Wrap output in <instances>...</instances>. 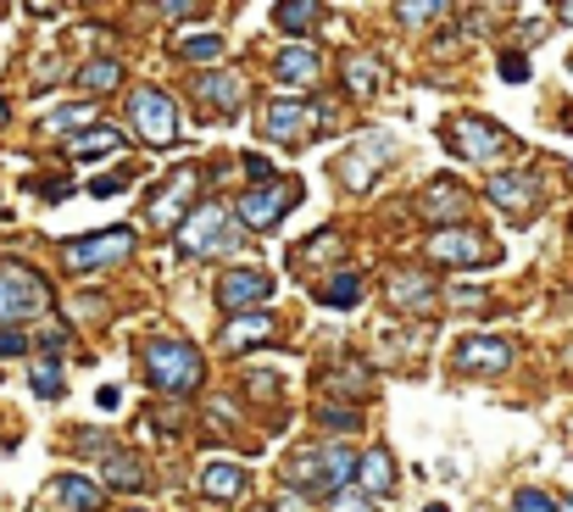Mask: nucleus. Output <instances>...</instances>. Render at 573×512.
<instances>
[{
    "instance_id": "obj_10",
    "label": "nucleus",
    "mask_w": 573,
    "mask_h": 512,
    "mask_svg": "<svg viewBox=\"0 0 573 512\" xmlns=\"http://www.w3.org/2000/svg\"><path fill=\"white\" fill-rule=\"evenodd\" d=\"M423 251H429V262H445V268H462V262H495V251L484 245V234L468 229V223H456V229H434Z\"/></svg>"
},
{
    "instance_id": "obj_4",
    "label": "nucleus",
    "mask_w": 573,
    "mask_h": 512,
    "mask_svg": "<svg viewBox=\"0 0 573 512\" xmlns=\"http://www.w3.org/2000/svg\"><path fill=\"white\" fill-rule=\"evenodd\" d=\"M46 279L23 262H0V323H23V318H40L46 312Z\"/></svg>"
},
{
    "instance_id": "obj_33",
    "label": "nucleus",
    "mask_w": 573,
    "mask_h": 512,
    "mask_svg": "<svg viewBox=\"0 0 573 512\" xmlns=\"http://www.w3.org/2000/svg\"><path fill=\"white\" fill-rule=\"evenodd\" d=\"M84 123H90V107H62L46 129H51V134H68V129H84Z\"/></svg>"
},
{
    "instance_id": "obj_16",
    "label": "nucleus",
    "mask_w": 573,
    "mask_h": 512,
    "mask_svg": "<svg viewBox=\"0 0 573 512\" xmlns=\"http://www.w3.org/2000/svg\"><path fill=\"white\" fill-rule=\"evenodd\" d=\"M323 73V57L301 40V46H290V51H279V62H273V79L284 84V90H306L312 79Z\"/></svg>"
},
{
    "instance_id": "obj_18",
    "label": "nucleus",
    "mask_w": 573,
    "mask_h": 512,
    "mask_svg": "<svg viewBox=\"0 0 573 512\" xmlns=\"http://www.w3.org/2000/svg\"><path fill=\"white\" fill-rule=\"evenodd\" d=\"M468 207H473V201H468V190H462L456 179H434V184L423 190V218H434V223H456Z\"/></svg>"
},
{
    "instance_id": "obj_24",
    "label": "nucleus",
    "mask_w": 573,
    "mask_h": 512,
    "mask_svg": "<svg viewBox=\"0 0 573 512\" xmlns=\"http://www.w3.org/2000/svg\"><path fill=\"white\" fill-rule=\"evenodd\" d=\"M57 495H62L73 512H101V490H96L84 473H62V479H57Z\"/></svg>"
},
{
    "instance_id": "obj_17",
    "label": "nucleus",
    "mask_w": 573,
    "mask_h": 512,
    "mask_svg": "<svg viewBox=\"0 0 573 512\" xmlns=\"http://www.w3.org/2000/svg\"><path fill=\"white\" fill-rule=\"evenodd\" d=\"M351 479L362 484L368 501H373V495H390V490H395V456H390L384 445H373V451L356 456V473H351Z\"/></svg>"
},
{
    "instance_id": "obj_3",
    "label": "nucleus",
    "mask_w": 573,
    "mask_h": 512,
    "mask_svg": "<svg viewBox=\"0 0 573 512\" xmlns=\"http://www.w3.org/2000/svg\"><path fill=\"white\" fill-rule=\"evenodd\" d=\"M179 251L184 257H212V251H234V223H229V207L218 201H195V212L173 229Z\"/></svg>"
},
{
    "instance_id": "obj_21",
    "label": "nucleus",
    "mask_w": 573,
    "mask_h": 512,
    "mask_svg": "<svg viewBox=\"0 0 573 512\" xmlns=\"http://www.w3.org/2000/svg\"><path fill=\"white\" fill-rule=\"evenodd\" d=\"M201 490L212 501H234L245 490V468L240 462H201Z\"/></svg>"
},
{
    "instance_id": "obj_8",
    "label": "nucleus",
    "mask_w": 573,
    "mask_h": 512,
    "mask_svg": "<svg viewBox=\"0 0 573 512\" xmlns=\"http://www.w3.org/2000/svg\"><path fill=\"white\" fill-rule=\"evenodd\" d=\"M195 190H201V173H195V168H173V179L151 195V223H157L162 234H173V229L195 212Z\"/></svg>"
},
{
    "instance_id": "obj_25",
    "label": "nucleus",
    "mask_w": 573,
    "mask_h": 512,
    "mask_svg": "<svg viewBox=\"0 0 573 512\" xmlns=\"http://www.w3.org/2000/svg\"><path fill=\"white\" fill-rule=\"evenodd\" d=\"M318 18H323V7H312V0H284V7H273V23L284 34H306Z\"/></svg>"
},
{
    "instance_id": "obj_9",
    "label": "nucleus",
    "mask_w": 573,
    "mask_h": 512,
    "mask_svg": "<svg viewBox=\"0 0 573 512\" xmlns=\"http://www.w3.org/2000/svg\"><path fill=\"white\" fill-rule=\"evenodd\" d=\"M295 201H301V184H295V179L257 184V190H245V201H240V223H245V229H279V218H284Z\"/></svg>"
},
{
    "instance_id": "obj_36",
    "label": "nucleus",
    "mask_w": 573,
    "mask_h": 512,
    "mask_svg": "<svg viewBox=\"0 0 573 512\" xmlns=\"http://www.w3.org/2000/svg\"><path fill=\"white\" fill-rule=\"evenodd\" d=\"M129 184H134V168H118V173H101L90 190H96V195H112V190H129Z\"/></svg>"
},
{
    "instance_id": "obj_37",
    "label": "nucleus",
    "mask_w": 573,
    "mask_h": 512,
    "mask_svg": "<svg viewBox=\"0 0 573 512\" xmlns=\"http://www.w3.org/2000/svg\"><path fill=\"white\" fill-rule=\"evenodd\" d=\"M329 512H373V501H368V495H356V490H340V495L329 501Z\"/></svg>"
},
{
    "instance_id": "obj_23",
    "label": "nucleus",
    "mask_w": 573,
    "mask_h": 512,
    "mask_svg": "<svg viewBox=\"0 0 573 512\" xmlns=\"http://www.w3.org/2000/svg\"><path fill=\"white\" fill-rule=\"evenodd\" d=\"M107 484L112 490H145V462L134 451H112L107 456Z\"/></svg>"
},
{
    "instance_id": "obj_1",
    "label": "nucleus",
    "mask_w": 573,
    "mask_h": 512,
    "mask_svg": "<svg viewBox=\"0 0 573 512\" xmlns=\"http://www.w3.org/2000/svg\"><path fill=\"white\" fill-rule=\"evenodd\" d=\"M351 473H356V451H345L340 440H329V445H301V451H290V462H284V479H290V495L295 490H345L351 484Z\"/></svg>"
},
{
    "instance_id": "obj_40",
    "label": "nucleus",
    "mask_w": 573,
    "mask_h": 512,
    "mask_svg": "<svg viewBox=\"0 0 573 512\" xmlns=\"http://www.w3.org/2000/svg\"><path fill=\"white\" fill-rule=\"evenodd\" d=\"M23 351H29V340L18 329H0V357H23Z\"/></svg>"
},
{
    "instance_id": "obj_22",
    "label": "nucleus",
    "mask_w": 573,
    "mask_h": 512,
    "mask_svg": "<svg viewBox=\"0 0 573 512\" xmlns=\"http://www.w3.org/2000/svg\"><path fill=\"white\" fill-rule=\"evenodd\" d=\"M268 334H273V318H268V312H240V318L223 329V345L240 351V345H257V340H268Z\"/></svg>"
},
{
    "instance_id": "obj_45",
    "label": "nucleus",
    "mask_w": 573,
    "mask_h": 512,
    "mask_svg": "<svg viewBox=\"0 0 573 512\" xmlns=\"http://www.w3.org/2000/svg\"><path fill=\"white\" fill-rule=\"evenodd\" d=\"M567 68H573V62H567Z\"/></svg>"
},
{
    "instance_id": "obj_2",
    "label": "nucleus",
    "mask_w": 573,
    "mask_h": 512,
    "mask_svg": "<svg viewBox=\"0 0 573 512\" xmlns=\"http://www.w3.org/2000/svg\"><path fill=\"white\" fill-rule=\"evenodd\" d=\"M145 368H151L157 390H168V395H190L207 379V357L190 340H173V334L145 340Z\"/></svg>"
},
{
    "instance_id": "obj_41",
    "label": "nucleus",
    "mask_w": 573,
    "mask_h": 512,
    "mask_svg": "<svg viewBox=\"0 0 573 512\" xmlns=\"http://www.w3.org/2000/svg\"><path fill=\"white\" fill-rule=\"evenodd\" d=\"M423 512H451V506H445V501H429V506H423Z\"/></svg>"
},
{
    "instance_id": "obj_5",
    "label": "nucleus",
    "mask_w": 573,
    "mask_h": 512,
    "mask_svg": "<svg viewBox=\"0 0 573 512\" xmlns=\"http://www.w3.org/2000/svg\"><path fill=\"white\" fill-rule=\"evenodd\" d=\"M445 145L462 157V162H506V151H512V134L506 129H495L490 118H456L451 129H445Z\"/></svg>"
},
{
    "instance_id": "obj_27",
    "label": "nucleus",
    "mask_w": 573,
    "mask_h": 512,
    "mask_svg": "<svg viewBox=\"0 0 573 512\" xmlns=\"http://www.w3.org/2000/svg\"><path fill=\"white\" fill-rule=\"evenodd\" d=\"M79 84H84V90H118V84H123V68L107 62V57H96V62H84Z\"/></svg>"
},
{
    "instance_id": "obj_12",
    "label": "nucleus",
    "mask_w": 573,
    "mask_h": 512,
    "mask_svg": "<svg viewBox=\"0 0 573 512\" xmlns=\"http://www.w3.org/2000/svg\"><path fill=\"white\" fill-rule=\"evenodd\" d=\"M268 290H273V279L262 268H234V273L218 279V307L223 312H251V307H262Z\"/></svg>"
},
{
    "instance_id": "obj_11",
    "label": "nucleus",
    "mask_w": 573,
    "mask_h": 512,
    "mask_svg": "<svg viewBox=\"0 0 573 512\" xmlns=\"http://www.w3.org/2000/svg\"><path fill=\"white\" fill-rule=\"evenodd\" d=\"M384 157H395V145H390L384 134H368L356 151H345V157L334 162V173H340V184H345V190H356V195H362V190L373 184V173L384 168Z\"/></svg>"
},
{
    "instance_id": "obj_14",
    "label": "nucleus",
    "mask_w": 573,
    "mask_h": 512,
    "mask_svg": "<svg viewBox=\"0 0 573 512\" xmlns=\"http://www.w3.org/2000/svg\"><path fill=\"white\" fill-rule=\"evenodd\" d=\"M456 368L462 373H501V368H512V345L495 334H468L456 345Z\"/></svg>"
},
{
    "instance_id": "obj_42",
    "label": "nucleus",
    "mask_w": 573,
    "mask_h": 512,
    "mask_svg": "<svg viewBox=\"0 0 573 512\" xmlns=\"http://www.w3.org/2000/svg\"><path fill=\"white\" fill-rule=\"evenodd\" d=\"M562 23H573V7H562Z\"/></svg>"
},
{
    "instance_id": "obj_19",
    "label": "nucleus",
    "mask_w": 573,
    "mask_h": 512,
    "mask_svg": "<svg viewBox=\"0 0 573 512\" xmlns=\"http://www.w3.org/2000/svg\"><path fill=\"white\" fill-rule=\"evenodd\" d=\"M390 301L406 307V312H423L434 301V279L418 273V268H401V273H390Z\"/></svg>"
},
{
    "instance_id": "obj_34",
    "label": "nucleus",
    "mask_w": 573,
    "mask_h": 512,
    "mask_svg": "<svg viewBox=\"0 0 573 512\" xmlns=\"http://www.w3.org/2000/svg\"><path fill=\"white\" fill-rule=\"evenodd\" d=\"M512 512H556V501L540 495V490H517V495H512Z\"/></svg>"
},
{
    "instance_id": "obj_13",
    "label": "nucleus",
    "mask_w": 573,
    "mask_h": 512,
    "mask_svg": "<svg viewBox=\"0 0 573 512\" xmlns=\"http://www.w3.org/2000/svg\"><path fill=\"white\" fill-rule=\"evenodd\" d=\"M490 201L506 212V218H529L534 201H540V179L523 168V173H495L490 179Z\"/></svg>"
},
{
    "instance_id": "obj_35",
    "label": "nucleus",
    "mask_w": 573,
    "mask_h": 512,
    "mask_svg": "<svg viewBox=\"0 0 573 512\" xmlns=\"http://www.w3.org/2000/svg\"><path fill=\"white\" fill-rule=\"evenodd\" d=\"M501 79H506V84H523V79H529V57H523V51H506V57H501Z\"/></svg>"
},
{
    "instance_id": "obj_28",
    "label": "nucleus",
    "mask_w": 573,
    "mask_h": 512,
    "mask_svg": "<svg viewBox=\"0 0 573 512\" xmlns=\"http://www.w3.org/2000/svg\"><path fill=\"white\" fill-rule=\"evenodd\" d=\"M356 295H362V279H356V273H334V279L323 284V307H356Z\"/></svg>"
},
{
    "instance_id": "obj_26",
    "label": "nucleus",
    "mask_w": 573,
    "mask_h": 512,
    "mask_svg": "<svg viewBox=\"0 0 573 512\" xmlns=\"http://www.w3.org/2000/svg\"><path fill=\"white\" fill-rule=\"evenodd\" d=\"M68 151H73V157H96V151H123V134H118V129H84V134H73V140H68Z\"/></svg>"
},
{
    "instance_id": "obj_6",
    "label": "nucleus",
    "mask_w": 573,
    "mask_h": 512,
    "mask_svg": "<svg viewBox=\"0 0 573 512\" xmlns=\"http://www.w3.org/2000/svg\"><path fill=\"white\" fill-rule=\"evenodd\" d=\"M129 118H134V129H140L151 145H173V140H179V107H173V96H162V90H151V84H140V90L129 96Z\"/></svg>"
},
{
    "instance_id": "obj_29",
    "label": "nucleus",
    "mask_w": 573,
    "mask_h": 512,
    "mask_svg": "<svg viewBox=\"0 0 573 512\" xmlns=\"http://www.w3.org/2000/svg\"><path fill=\"white\" fill-rule=\"evenodd\" d=\"M179 57L184 62H212V57H223V34H190V40H179Z\"/></svg>"
},
{
    "instance_id": "obj_39",
    "label": "nucleus",
    "mask_w": 573,
    "mask_h": 512,
    "mask_svg": "<svg viewBox=\"0 0 573 512\" xmlns=\"http://www.w3.org/2000/svg\"><path fill=\"white\" fill-rule=\"evenodd\" d=\"M445 7H401V23H440Z\"/></svg>"
},
{
    "instance_id": "obj_7",
    "label": "nucleus",
    "mask_w": 573,
    "mask_h": 512,
    "mask_svg": "<svg viewBox=\"0 0 573 512\" xmlns=\"http://www.w3.org/2000/svg\"><path fill=\"white\" fill-rule=\"evenodd\" d=\"M134 251V229H101V234H84V240H68L62 245V262L73 273H96L107 262H123Z\"/></svg>"
},
{
    "instance_id": "obj_31",
    "label": "nucleus",
    "mask_w": 573,
    "mask_h": 512,
    "mask_svg": "<svg viewBox=\"0 0 573 512\" xmlns=\"http://www.w3.org/2000/svg\"><path fill=\"white\" fill-rule=\"evenodd\" d=\"M34 390H40L46 401H57V395H62V368H57V362H40V368H34Z\"/></svg>"
},
{
    "instance_id": "obj_20",
    "label": "nucleus",
    "mask_w": 573,
    "mask_h": 512,
    "mask_svg": "<svg viewBox=\"0 0 573 512\" xmlns=\"http://www.w3.org/2000/svg\"><path fill=\"white\" fill-rule=\"evenodd\" d=\"M195 90H201V101H212L218 112H240V101H245V79H240V73H201Z\"/></svg>"
},
{
    "instance_id": "obj_30",
    "label": "nucleus",
    "mask_w": 573,
    "mask_h": 512,
    "mask_svg": "<svg viewBox=\"0 0 573 512\" xmlns=\"http://www.w3.org/2000/svg\"><path fill=\"white\" fill-rule=\"evenodd\" d=\"M345 84H351L356 96H368V90L379 84V62H373V57H351V62H345Z\"/></svg>"
},
{
    "instance_id": "obj_38",
    "label": "nucleus",
    "mask_w": 573,
    "mask_h": 512,
    "mask_svg": "<svg viewBox=\"0 0 573 512\" xmlns=\"http://www.w3.org/2000/svg\"><path fill=\"white\" fill-rule=\"evenodd\" d=\"M245 179H251V190H257V184H273V162H268V157H245Z\"/></svg>"
},
{
    "instance_id": "obj_44",
    "label": "nucleus",
    "mask_w": 573,
    "mask_h": 512,
    "mask_svg": "<svg viewBox=\"0 0 573 512\" xmlns=\"http://www.w3.org/2000/svg\"><path fill=\"white\" fill-rule=\"evenodd\" d=\"M251 512H268V506H251Z\"/></svg>"
},
{
    "instance_id": "obj_43",
    "label": "nucleus",
    "mask_w": 573,
    "mask_h": 512,
    "mask_svg": "<svg viewBox=\"0 0 573 512\" xmlns=\"http://www.w3.org/2000/svg\"><path fill=\"white\" fill-rule=\"evenodd\" d=\"M0 118H7V96H0Z\"/></svg>"
},
{
    "instance_id": "obj_32",
    "label": "nucleus",
    "mask_w": 573,
    "mask_h": 512,
    "mask_svg": "<svg viewBox=\"0 0 573 512\" xmlns=\"http://www.w3.org/2000/svg\"><path fill=\"white\" fill-rule=\"evenodd\" d=\"M318 423H323V429H334V434H345V429H356V412H351V406H329V401H323V406H318Z\"/></svg>"
},
{
    "instance_id": "obj_15",
    "label": "nucleus",
    "mask_w": 573,
    "mask_h": 512,
    "mask_svg": "<svg viewBox=\"0 0 573 512\" xmlns=\"http://www.w3.org/2000/svg\"><path fill=\"white\" fill-rule=\"evenodd\" d=\"M306 118H312V107H301V101H273L268 118H262V134L279 140V145H301V140L312 134Z\"/></svg>"
}]
</instances>
